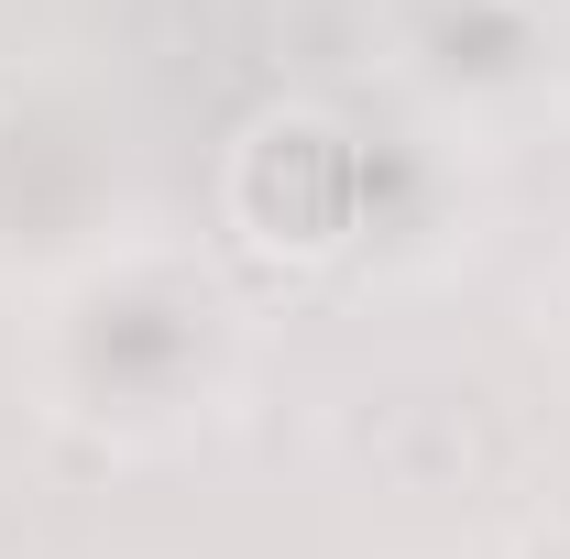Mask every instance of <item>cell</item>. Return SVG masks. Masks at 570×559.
Listing matches in <instances>:
<instances>
[{"mask_svg":"<svg viewBox=\"0 0 570 559\" xmlns=\"http://www.w3.org/2000/svg\"><path fill=\"white\" fill-rule=\"evenodd\" d=\"M242 209L264 242H330L341 231V143L307 121H275L242 165Z\"/></svg>","mask_w":570,"mask_h":559,"instance_id":"6da1fadb","label":"cell"}]
</instances>
